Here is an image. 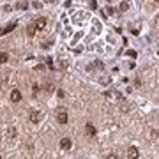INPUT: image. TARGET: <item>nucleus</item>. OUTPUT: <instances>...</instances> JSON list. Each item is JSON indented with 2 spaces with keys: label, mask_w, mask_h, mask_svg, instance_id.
<instances>
[{
  "label": "nucleus",
  "mask_w": 159,
  "mask_h": 159,
  "mask_svg": "<svg viewBox=\"0 0 159 159\" xmlns=\"http://www.w3.org/2000/svg\"><path fill=\"white\" fill-rule=\"evenodd\" d=\"M60 147H62L64 150H69V149L73 147V142H71L69 138H62V140H60Z\"/></svg>",
  "instance_id": "obj_5"
},
{
  "label": "nucleus",
  "mask_w": 159,
  "mask_h": 159,
  "mask_svg": "<svg viewBox=\"0 0 159 159\" xmlns=\"http://www.w3.org/2000/svg\"><path fill=\"white\" fill-rule=\"evenodd\" d=\"M138 156H140V152H138L136 147H129L127 149V158L129 159H138Z\"/></svg>",
  "instance_id": "obj_3"
},
{
  "label": "nucleus",
  "mask_w": 159,
  "mask_h": 159,
  "mask_svg": "<svg viewBox=\"0 0 159 159\" xmlns=\"http://www.w3.org/2000/svg\"><path fill=\"white\" fill-rule=\"evenodd\" d=\"M9 136H11V138H14V136H16V129H14V127H11V129H9Z\"/></svg>",
  "instance_id": "obj_11"
},
{
  "label": "nucleus",
  "mask_w": 159,
  "mask_h": 159,
  "mask_svg": "<svg viewBox=\"0 0 159 159\" xmlns=\"http://www.w3.org/2000/svg\"><path fill=\"white\" fill-rule=\"evenodd\" d=\"M127 7H129L127 2H122V4H120V11H127Z\"/></svg>",
  "instance_id": "obj_10"
},
{
  "label": "nucleus",
  "mask_w": 159,
  "mask_h": 159,
  "mask_svg": "<svg viewBox=\"0 0 159 159\" xmlns=\"http://www.w3.org/2000/svg\"><path fill=\"white\" fill-rule=\"evenodd\" d=\"M44 27H46V19H44V18H39V19L34 23V28H35L37 32H39V30H42Z\"/></svg>",
  "instance_id": "obj_4"
},
{
  "label": "nucleus",
  "mask_w": 159,
  "mask_h": 159,
  "mask_svg": "<svg viewBox=\"0 0 159 159\" xmlns=\"http://www.w3.org/2000/svg\"><path fill=\"white\" fill-rule=\"evenodd\" d=\"M106 159H119V158H117L115 154H110V156H108V158H106Z\"/></svg>",
  "instance_id": "obj_12"
},
{
  "label": "nucleus",
  "mask_w": 159,
  "mask_h": 159,
  "mask_svg": "<svg viewBox=\"0 0 159 159\" xmlns=\"http://www.w3.org/2000/svg\"><path fill=\"white\" fill-rule=\"evenodd\" d=\"M85 129H87V135H88V136H96V133H97L96 127H94V124H90V122L85 126Z\"/></svg>",
  "instance_id": "obj_7"
},
{
  "label": "nucleus",
  "mask_w": 159,
  "mask_h": 159,
  "mask_svg": "<svg viewBox=\"0 0 159 159\" xmlns=\"http://www.w3.org/2000/svg\"><path fill=\"white\" fill-rule=\"evenodd\" d=\"M67 110H64V108H60L58 112H57V122L58 124H67Z\"/></svg>",
  "instance_id": "obj_1"
},
{
  "label": "nucleus",
  "mask_w": 159,
  "mask_h": 159,
  "mask_svg": "<svg viewBox=\"0 0 159 159\" xmlns=\"http://www.w3.org/2000/svg\"><path fill=\"white\" fill-rule=\"evenodd\" d=\"M27 32H28V37H34V34H35V28H34V25H30V27L27 28Z\"/></svg>",
  "instance_id": "obj_9"
},
{
  "label": "nucleus",
  "mask_w": 159,
  "mask_h": 159,
  "mask_svg": "<svg viewBox=\"0 0 159 159\" xmlns=\"http://www.w3.org/2000/svg\"><path fill=\"white\" fill-rule=\"evenodd\" d=\"M0 159H2V156H0Z\"/></svg>",
  "instance_id": "obj_14"
},
{
  "label": "nucleus",
  "mask_w": 159,
  "mask_h": 159,
  "mask_svg": "<svg viewBox=\"0 0 159 159\" xmlns=\"http://www.w3.org/2000/svg\"><path fill=\"white\" fill-rule=\"evenodd\" d=\"M7 60H9V55H7L5 51H2V53H0V64H5Z\"/></svg>",
  "instance_id": "obj_8"
},
{
  "label": "nucleus",
  "mask_w": 159,
  "mask_h": 159,
  "mask_svg": "<svg viewBox=\"0 0 159 159\" xmlns=\"http://www.w3.org/2000/svg\"><path fill=\"white\" fill-rule=\"evenodd\" d=\"M156 2H159V0H156Z\"/></svg>",
  "instance_id": "obj_13"
},
{
  "label": "nucleus",
  "mask_w": 159,
  "mask_h": 159,
  "mask_svg": "<svg viewBox=\"0 0 159 159\" xmlns=\"http://www.w3.org/2000/svg\"><path fill=\"white\" fill-rule=\"evenodd\" d=\"M41 117H42V115H41L39 112H32V113H30V122H32V124H37V122L41 120Z\"/></svg>",
  "instance_id": "obj_6"
},
{
  "label": "nucleus",
  "mask_w": 159,
  "mask_h": 159,
  "mask_svg": "<svg viewBox=\"0 0 159 159\" xmlns=\"http://www.w3.org/2000/svg\"><path fill=\"white\" fill-rule=\"evenodd\" d=\"M11 101H12V103H19V101H21V92H19L18 88L11 90Z\"/></svg>",
  "instance_id": "obj_2"
}]
</instances>
